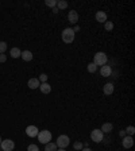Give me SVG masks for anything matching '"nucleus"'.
Listing matches in <instances>:
<instances>
[{"label":"nucleus","instance_id":"2","mask_svg":"<svg viewBox=\"0 0 135 151\" xmlns=\"http://www.w3.org/2000/svg\"><path fill=\"white\" fill-rule=\"evenodd\" d=\"M38 140L41 142L42 144H47L51 142V132L47 131V130H43V131L38 132Z\"/></svg>","mask_w":135,"mask_h":151},{"label":"nucleus","instance_id":"23","mask_svg":"<svg viewBox=\"0 0 135 151\" xmlns=\"http://www.w3.org/2000/svg\"><path fill=\"white\" fill-rule=\"evenodd\" d=\"M104 28H105V31H112V28H114V23L107 20V22L104 23Z\"/></svg>","mask_w":135,"mask_h":151},{"label":"nucleus","instance_id":"6","mask_svg":"<svg viewBox=\"0 0 135 151\" xmlns=\"http://www.w3.org/2000/svg\"><path fill=\"white\" fill-rule=\"evenodd\" d=\"M0 147H1L3 151H12L15 148V143H14V140H11V139H6V140H1Z\"/></svg>","mask_w":135,"mask_h":151},{"label":"nucleus","instance_id":"12","mask_svg":"<svg viewBox=\"0 0 135 151\" xmlns=\"http://www.w3.org/2000/svg\"><path fill=\"white\" fill-rule=\"evenodd\" d=\"M114 89H115L114 84H112V82H108V84H105V85H104V88H103V92H104V94L109 96V94L114 93Z\"/></svg>","mask_w":135,"mask_h":151},{"label":"nucleus","instance_id":"34","mask_svg":"<svg viewBox=\"0 0 135 151\" xmlns=\"http://www.w3.org/2000/svg\"><path fill=\"white\" fill-rule=\"evenodd\" d=\"M0 143H1V136H0Z\"/></svg>","mask_w":135,"mask_h":151},{"label":"nucleus","instance_id":"17","mask_svg":"<svg viewBox=\"0 0 135 151\" xmlns=\"http://www.w3.org/2000/svg\"><path fill=\"white\" fill-rule=\"evenodd\" d=\"M20 54H22V51H20L18 47H12L11 51H10V55H11L12 58H19Z\"/></svg>","mask_w":135,"mask_h":151},{"label":"nucleus","instance_id":"20","mask_svg":"<svg viewBox=\"0 0 135 151\" xmlns=\"http://www.w3.org/2000/svg\"><path fill=\"white\" fill-rule=\"evenodd\" d=\"M124 132H126V135H128V136H132L135 134V128H134V125H128L126 130H124Z\"/></svg>","mask_w":135,"mask_h":151},{"label":"nucleus","instance_id":"30","mask_svg":"<svg viewBox=\"0 0 135 151\" xmlns=\"http://www.w3.org/2000/svg\"><path fill=\"white\" fill-rule=\"evenodd\" d=\"M58 11H60V10H58L57 7H54V8H53V12H54V14H58Z\"/></svg>","mask_w":135,"mask_h":151},{"label":"nucleus","instance_id":"32","mask_svg":"<svg viewBox=\"0 0 135 151\" xmlns=\"http://www.w3.org/2000/svg\"><path fill=\"white\" fill-rule=\"evenodd\" d=\"M78 30H80V27H78V26H76V27L73 28V31H74V32H76V31H78Z\"/></svg>","mask_w":135,"mask_h":151},{"label":"nucleus","instance_id":"26","mask_svg":"<svg viewBox=\"0 0 135 151\" xmlns=\"http://www.w3.org/2000/svg\"><path fill=\"white\" fill-rule=\"evenodd\" d=\"M39 81H41V84L42 82H47V74H45V73H42L41 76H39V78H38Z\"/></svg>","mask_w":135,"mask_h":151},{"label":"nucleus","instance_id":"29","mask_svg":"<svg viewBox=\"0 0 135 151\" xmlns=\"http://www.w3.org/2000/svg\"><path fill=\"white\" fill-rule=\"evenodd\" d=\"M119 135L122 136V138H124V136H126V132H124V130H123V131H120V132H119Z\"/></svg>","mask_w":135,"mask_h":151},{"label":"nucleus","instance_id":"8","mask_svg":"<svg viewBox=\"0 0 135 151\" xmlns=\"http://www.w3.org/2000/svg\"><path fill=\"white\" fill-rule=\"evenodd\" d=\"M38 132H39V130L35 125H28V127L26 128V134H27V136H30V138H35V136L38 135Z\"/></svg>","mask_w":135,"mask_h":151},{"label":"nucleus","instance_id":"31","mask_svg":"<svg viewBox=\"0 0 135 151\" xmlns=\"http://www.w3.org/2000/svg\"><path fill=\"white\" fill-rule=\"evenodd\" d=\"M81 151H92V150H91V148H89V147H84V148H82V150H81Z\"/></svg>","mask_w":135,"mask_h":151},{"label":"nucleus","instance_id":"21","mask_svg":"<svg viewBox=\"0 0 135 151\" xmlns=\"http://www.w3.org/2000/svg\"><path fill=\"white\" fill-rule=\"evenodd\" d=\"M87 69H88L89 73H96L97 70V66L93 63V62H91V63H88V66H87Z\"/></svg>","mask_w":135,"mask_h":151},{"label":"nucleus","instance_id":"3","mask_svg":"<svg viewBox=\"0 0 135 151\" xmlns=\"http://www.w3.org/2000/svg\"><path fill=\"white\" fill-rule=\"evenodd\" d=\"M62 41L65 43H72L74 41V31L73 28H65L62 31Z\"/></svg>","mask_w":135,"mask_h":151},{"label":"nucleus","instance_id":"7","mask_svg":"<svg viewBox=\"0 0 135 151\" xmlns=\"http://www.w3.org/2000/svg\"><path fill=\"white\" fill-rule=\"evenodd\" d=\"M122 144H123L124 148H131L132 146H134V139H132V136L126 135L123 139H122Z\"/></svg>","mask_w":135,"mask_h":151},{"label":"nucleus","instance_id":"19","mask_svg":"<svg viewBox=\"0 0 135 151\" xmlns=\"http://www.w3.org/2000/svg\"><path fill=\"white\" fill-rule=\"evenodd\" d=\"M68 7V1L66 0H58L57 1V8L58 10H65Z\"/></svg>","mask_w":135,"mask_h":151},{"label":"nucleus","instance_id":"16","mask_svg":"<svg viewBox=\"0 0 135 151\" xmlns=\"http://www.w3.org/2000/svg\"><path fill=\"white\" fill-rule=\"evenodd\" d=\"M112 128H114V125H112L111 123H104L103 125H101L100 130H101V132H103V134H104V132H105V134H109V132L112 131Z\"/></svg>","mask_w":135,"mask_h":151},{"label":"nucleus","instance_id":"24","mask_svg":"<svg viewBox=\"0 0 135 151\" xmlns=\"http://www.w3.org/2000/svg\"><path fill=\"white\" fill-rule=\"evenodd\" d=\"M6 50H7V43L4 42V41H1L0 42V54H4Z\"/></svg>","mask_w":135,"mask_h":151},{"label":"nucleus","instance_id":"13","mask_svg":"<svg viewBox=\"0 0 135 151\" xmlns=\"http://www.w3.org/2000/svg\"><path fill=\"white\" fill-rule=\"evenodd\" d=\"M96 20L99 23H105V22H107V14H105L104 11L96 12Z\"/></svg>","mask_w":135,"mask_h":151},{"label":"nucleus","instance_id":"25","mask_svg":"<svg viewBox=\"0 0 135 151\" xmlns=\"http://www.w3.org/2000/svg\"><path fill=\"white\" fill-rule=\"evenodd\" d=\"M73 148H74V150H77V151H80V150H82V148H84V146H82V143H81V142H76V143L73 144Z\"/></svg>","mask_w":135,"mask_h":151},{"label":"nucleus","instance_id":"14","mask_svg":"<svg viewBox=\"0 0 135 151\" xmlns=\"http://www.w3.org/2000/svg\"><path fill=\"white\" fill-rule=\"evenodd\" d=\"M20 57H22V59H23V61L30 62L31 59H33V53H31L30 50H24V51H22Z\"/></svg>","mask_w":135,"mask_h":151},{"label":"nucleus","instance_id":"15","mask_svg":"<svg viewBox=\"0 0 135 151\" xmlns=\"http://www.w3.org/2000/svg\"><path fill=\"white\" fill-rule=\"evenodd\" d=\"M39 88H41V92L45 93V94L51 92V85L50 84H47V82H42V84L39 85Z\"/></svg>","mask_w":135,"mask_h":151},{"label":"nucleus","instance_id":"1","mask_svg":"<svg viewBox=\"0 0 135 151\" xmlns=\"http://www.w3.org/2000/svg\"><path fill=\"white\" fill-rule=\"evenodd\" d=\"M107 61H108V57L105 53H103V51H99V53H96L95 54V57H93V63L96 66H104L107 65Z\"/></svg>","mask_w":135,"mask_h":151},{"label":"nucleus","instance_id":"5","mask_svg":"<svg viewBox=\"0 0 135 151\" xmlns=\"http://www.w3.org/2000/svg\"><path fill=\"white\" fill-rule=\"evenodd\" d=\"M103 138H104V134L101 132V130H93L92 132H91V139L95 142V143H100L101 140H103Z\"/></svg>","mask_w":135,"mask_h":151},{"label":"nucleus","instance_id":"33","mask_svg":"<svg viewBox=\"0 0 135 151\" xmlns=\"http://www.w3.org/2000/svg\"><path fill=\"white\" fill-rule=\"evenodd\" d=\"M57 151H65V148H60V150H57Z\"/></svg>","mask_w":135,"mask_h":151},{"label":"nucleus","instance_id":"4","mask_svg":"<svg viewBox=\"0 0 135 151\" xmlns=\"http://www.w3.org/2000/svg\"><path fill=\"white\" fill-rule=\"evenodd\" d=\"M55 144H57V147H60V148H66L70 144L69 136L68 135H60L57 142H55Z\"/></svg>","mask_w":135,"mask_h":151},{"label":"nucleus","instance_id":"22","mask_svg":"<svg viewBox=\"0 0 135 151\" xmlns=\"http://www.w3.org/2000/svg\"><path fill=\"white\" fill-rule=\"evenodd\" d=\"M45 4H46L47 7L54 8L55 6H57V0H46V1H45Z\"/></svg>","mask_w":135,"mask_h":151},{"label":"nucleus","instance_id":"18","mask_svg":"<svg viewBox=\"0 0 135 151\" xmlns=\"http://www.w3.org/2000/svg\"><path fill=\"white\" fill-rule=\"evenodd\" d=\"M45 151H57V144L55 143H47L45 144Z\"/></svg>","mask_w":135,"mask_h":151},{"label":"nucleus","instance_id":"27","mask_svg":"<svg viewBox=\"0 0 135 151\" xmlns=\"http://www.w3.org/2000/svg\"><path fill=\"white\" fill-rule=\"evenodd\" d=\"M27 151H39V148L37 144H30V146L27 147Z\"/></svg>","mask_w":135,"mask_h":151},{"label":"nucleus","instance_id":"10","mask_svg":"<svg viewBox=\"0 0 135 151\" xmlns=\"http://www.w3.org/2000/svg\"><path fill=\"white\" fill-rule=\"evenodd\" d=\"M100 74L103 76V77H109L112 74V69H111V66L109 65H104V66H101V69H100Z\"/></svg>","mask_w":135,"mask_h":151},{"label":"nucleus","instance_id":"28","mask_svg":"<svg viewBox=\"0 0 135 151\" xmlns=\"http://www.w3.org/2000/svg\"><path fill=\"white\" fill-rule=\"evenodd\" d=\"M6 59H7V55H6V54H0V62H6Z\"/></svg>","mask_w":135,"mask_h":151},{"label":"nucleus","instance_id":"11","mask_svg":"<svg viewBox=\"0 0 135 151\" xmlns=\"http://www.w3.org/2000/svg\"><path fill=\"white\" fill-rule=\"evenodd\" d=\"M27 85H28V88H30V89H37V88H39L41 82H39L38 78H30V80H28V82H27Z\"/></svg>","mask_w":135,"mask_h":151},{"label":"nucleus","instance_id":"9","mask_svg":"<svg viewBox=\"0 0 135 151\" xmlns=\"http://www.w3.org/2000/svg\"><path fill=\"white\" fill-rule=\"evenodd\" d=\"M68 20H69L70 23L76 24L78 22V14L77 11H74V10H72V11H69V14H68Z\"/></svg>","mask_w":135,"mask_h":151}]
</instances>
